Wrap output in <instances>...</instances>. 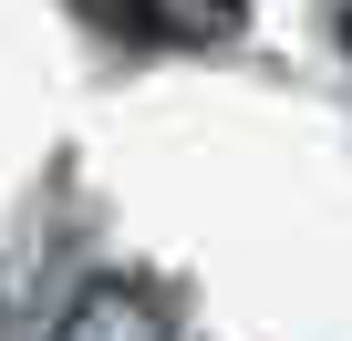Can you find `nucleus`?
I'll return each instance as SVG.
<instances>
[{"instance_id":"obj_2","label":"nucleus","mask_w":352,"mask_h":341,"mask_svg":"<svg viewBox=\"0 0 352 341\" xmlns=\"http://www.w3.org/2000/svg\"><path fill=\"white\" fill-rule=\"evenodd\" d=\"M239 11H249V0H135V21L155 42H228Z\"/></svg>"},{"instance_id":"obj_1","label":"nucleus","mask_w":352,"mask_h":341,"mask_svg":"<svg viewBox=\"0 0 352 341\" xmlns=\"http://www.w3.org/2000/svg\"><path fill=\"white\" fill-rule=\"evenodd\" d=\"M52 341H166V310L135 279H94V290H73V310L52 320Z\"/></svg>"},{"instance_id":"obj_3","label":"nucleus","mask_w":352,"mask_h":341,"mask_svg":"<svg viewBox=\"0 0 352 341\" xmlns=\"http://www.w3.org/2000/svg\"><path fill=\"white\" fill-rule=\"evenodd\" d=\"M342 52H352V0H342Z\"/></svg>"}]
</instances>
